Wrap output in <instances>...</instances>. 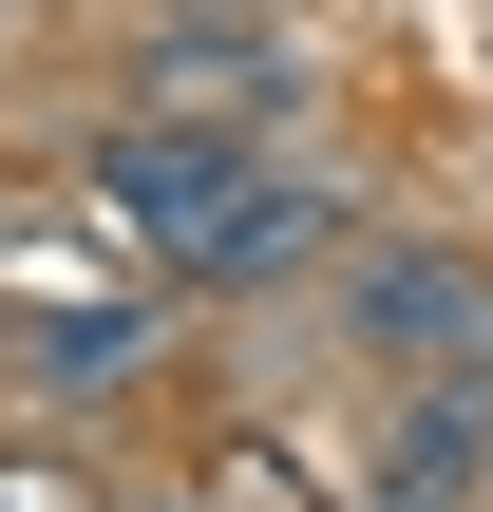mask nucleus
<instances>
[{
	"instance_id": "obj_1",
	"label": "nucleus",
	"mask_w": 493,
	"mask_h": 512,
	"mask_svg": "<svg viewBox=\"0 0 493 512\" xmlns=\"http://www.w3.org/2000/svg\"><path fill=\"white\" fill-rule=\"evenodd\" d=\"M57 190H76V228H114L171 304H266V285H304L380 190L323 152V133H171V114H76V152H57Z\"/></svg>"
},
{
	"instance_id": "obj_2",
	"label": "nucleus",
	"mask_w": 493,
	"mask_h": 512,
	"mask_svg": "<svg viewBox=\"0 0 493 512\" xmlns=\"http://www.w3.org/2000/svg\"><path fill=\"white\" fill-rule=\"evenodd\" d=\"M323 323L361 342V380H475L493 399V247H456V228H342L323 247Z\"/></svg>"
},
{
	"instance_id": "obj_3",
	"label": "nucleus",
	"mask_w": 493,
	"mask_h": 512,
	"mask_svg": "<svg viewBox=\"0 0 493 512\" xmlns=\"http://www.w3.org/2000/svg\"><path fill=\"white\" fill-rule=\"evenodd\" d=\"M114 114H171V133H323V38L304 19H247V0H152L133 57H114Z\"/></svg>"
},
{
	"instance_id": "obj_4",
	"label": "nucleus",
	"mask_w": 493,
	"mask_h": 512,
	"mask_svg": "<svg viewBox=\"0 0 493 512\" xmlns=\"http://www.w3.org/2000/svg\"><path fill=\"white\" fill-rule=\"evenodd\" d=\"M493 494V399L475 380H380V437L342 456V512H475Z\"/></svg>"
},
{
	"instance_id": "obj_5",
	"label": "nucleus",
	"mask_w": 493,
	"mask_h": 512,
	"mask_svg": "<svg viewBox=\"0 0 493 512\" xmlns=\"http://www.w3.org/2000/svg\"><path fill=\"white\" fill-rule=\"evenodd\" d=\"M133 512H342V494H323V456L285 418H190V456L133 475Z\"/></svg>"
},
{
	"instance_id": "obj_6",
	"label": "nucleus",
	"mask_w": 493,
	"mask_h": 512,
	"mask_svg": "<svg viewBox=\"0 0 493 512\" xmlns=\"http://www.w3.org/2000/svg\"><path fill=\"white\" fill-rule=\"evenodd\" d=\"M0 512H133V456L76 437V418H19V399H0Z\"/></svg>"
},
{
	"instance_id": "obj_7",
	"label": "nucleus",
	"mask_w": 493,
	"mask_h": 512,
	"mask_svg": "<svg viewBox=\"0 0 493 512\" xmlns=\"http://www.w3.org/2000/svg\"><path fill=\"white\" fill-rule=\"evenodd\" d=\"M247 19H304V0H247Z\"/></svg>"
}]
</instances>
